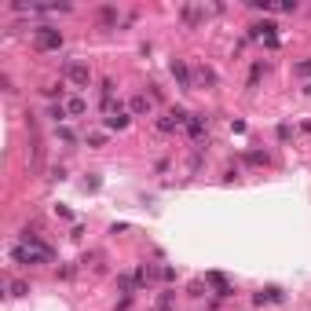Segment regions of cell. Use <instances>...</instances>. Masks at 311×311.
<instances>
[{"label": "cell", "mask_w": 311, "mask_h": 311, "mask_svg": "<svg viewBox=\"0 0 311 311\" xmlns=\"http://www.w3.org/2000/svg\"><path fill=\"white\" fill-rule=\"evenodd\" d=\"M187 136H191L194 143L205 139V117H201V114H191V117H187Z\"/></svg>", "instance_id": "4"}, {"label": "cell", "mask_w": 311, "mask_h": 311, "mask_svg": "<svg viewBox=\"0 0 311 311\" xmlns=\"http://www.w3.org/2000/svg\"><path fill=\"white\" fill-rule=\"evenodd\" d=\"M263 161H268V154H260V150L249 154V165H263Z\"/></svg>", "instance_id": "20"}, {"label": "cell", "mask_w": 311, "mask_h": 311, "mask_svg": "<svg viewBox=\"0 0 311 311\" xmlns=\"http://www.w3.org/2000/svg\"><path fill=\"white\" fill-rule=\"evenodd\" d=\"M62 77H66L70 84H88L92 81V70H88V62H81V59H66L62 62Z\"/></svg>", "instance_id": "1"}, {"label": "cell", "mask_w": 311, "mask_h": 311, "mask_svg": "<svg viewBox=\"0 0 311 311\" xmlns=\"http://www.w3.org/2000/svg\"><path fill=\"white\" fill-rule=\"evenodd\" d=\"M278 300H282V289H275V286L263 289V293H256V304H260V307H263V304H278Z\"/></svg>", "instance_id": "8"}, {"label": "cell", "mask_w": 311, "mask_h": 311, "mask_svg": "<svg viewBox=\"0 0 311 311\" xmlns=\"http://www.w3.org/2000/svg\"><path fill=\"white\" fill-rule=\"evenodd\" d=\"M187 117H191V114H183V110H168L165 117H158V128H161V132H176V128H187Z\"/></svg>", "instance_id": "3"}, {"label": "cell", "mask_w": 311, "mask_h": 311, "mask_svg": "<svg viewBox=\"0 0 311 311\" xmlns=\"http://www.w3.org/2000/svg\"><path fill=\"white\" fill-rule=\"evenodd\" d=\"M99 22L103 26H117V8H99Z\"/></svg>", "instance_id": "14"}, {"label": "cell", "mask_w": 311, "mask_h": 311, "mask_svg": "<svg viewBox=\"0 0 311 311\" xmlns=\"http://www.w3.org/2000/svg\"><path fill=\"white\" fill-rule=\"evenodd\" d=\"M124 124H128V114H124V110H117V114L106 117V128H114V132H121Z\"/></svg>", "instance_id": "12"}, {"label": "cell", "mask_w": 311, "mask_h": 311, "mask_svg": "<svg viewBox=\"0 0 311 311\" xmlns=\"http://www.w3.org/2000/svg\"><path fill=\"white\" fill-rule=\"evenodd\" d=\"M103 139H106L103 132H92V136H88V143H92V147H103Z\"/></svg>", "instance_id": "22"}, {"label": "cell", "mask_w": 311, "mask_h": 311, "mask_svg": "<svg viewBox=\"0 0 311 311\" xmlns=\"http://www.w3.org/2000/svg\"><path fill=\"white\" fill-rule=\"evenodd\" d=\"M128 110H132V114H139V117H147V114L154 110V99H150V96H132Z\"/></svg>", "instance_id": "6"}, {"label": "cell", "mask_w": 311, "mask_h": 311, "mask_svg": "<svg viewBox=\"0 0 311 311\" xmlns=\"http://www.w3.org/2000/svg\"><path fill=\"white\" fill-rule=\"evenodd\" d=\"M205 282H209V286H216V293H220V297H227V293H231V286H227V278H224V275H216V271H212V275L205 278Z\"/></svg>", "instance_id": "11"}, {"label": "cell", "mask_w": 311, "mask_h": 311, "mask_svg": "<svg viewBox=\"0 0 311 311\" xmlns=\"http://www.w3.org/2000/svg\"><path fill=\"white\" fill-rule=\"evenodd\" d=\"M88 110V106H84V99L81 96H73V99H66V114H73V117H81Z\"/></svg>", "instance_id": "13"}, {"label": "cell", "mask_w": 311, "mask_h": 311, "mask_svg": "<svg viewBox=\"0 0 311 311\" xmlns=\"http://www.w3.org/2000/svg\"><path fill=\"white\" fill-rule=\"evenodd\" d=\"M8 289H11V297H22V293H29V286L22 282V278H11V282H8Z\"/></svg>", "instance_id": "16"}, {"label": "cell", "mask_w": 311, "mask_h": 311, "mask_svg": "<svg viewBox=\"0 0 311 311\" xmlns=\"http://www.w3.org/2000/svg\"><path fill=\"white\" fill-rule=\"evenodd\" d=\"M297 73H304V77H311V59H307V62H300V66H297Z\"/></svg>", "instance_id": "23"}, {"label": "cell", "mask_w": 311, "mask_h": 311, "mask_svg": "<svg viewBox=\"0 0 311 311\" xmlns=\"http://www.w3.org/2000/svg\"><path fill=\"white\" fill-rule=\"evenodd\" d=\"M55 136L62 139V143H73V139H77V136H73V132L66 128V124H59V128H55Z\"/></svg>", "instance_id": "19"}, {"label": "cell", "mask_w": 311, "mask_h": 311, "mask_svg": "<svg viewBox=\"0 0 311 311\" xmlns=\"http://www.w3.org/2000/svg\"><path fill=\"white\" fill-rule=\"evenodd\" d=\"M33 40H37L40 52H55V48H62V33H59V29H52V26H40L37 33H33Z\"/></svg>", "instance_id": "2"}, {"label": "cell", "mask_w": 311, "mask_h": 311, "mask_svg": "<svg viewBox=\"0 0 311 311\" xmlns=\"http://www.w3.org/2000/svg\"><path fill=\"white\" fill-rule=\"evenodd\" d=\"M300 132H304V136H311V121H304V124H300Z\"/></svg>", "instance_id": "24"}, {"label": "cell", "mask_w": 311, "mask_h": 311, "mask_svg": "<svg viewBox=\"0 0 311 311\" xmlns=\"http://www.w3.org/2000/svg\"><path fill=\"white\" fill-rule=\"evenodd\" d=\"M253 37H260L268 48H278V33H275V26L271 22H260V26H253Z\"/></svg>", "instance_id": "5"}, {"label": "cell", "mask_w": 311, "mask_h": 311, "mask_svg": "<svg viewBox=\"0 0 311 311\" xmlns=\"http://www.w3.org/2000/svg\"><path fill=\"white\" fill-rule=\"evenodd\" d=\"M99 92H103V103L114 99V81H99Z\"/></svg>", "instance_id": "17"}, {"label": "cell", "mask_w": 311, "mask_h": 311, "mask_svg": "<svg viewBox=\"0 0 311 311\" xmlns=\"http://www.w3.org/2000/svg\"><path fill=\"white\" fill-rule=\"evenodd\" d=\"M172 77H176V81H180L183 88H191V70H187V66H183V62H180V59L172 62Z\"/></svg>", "instance_id": "9"}, {"label": "cell", "mask_w": 311, "mask_h": 311, "mask_svg": "<svg viewBox=\"0 0 311 311\" xmlns=\"http://www.w3.org/2000/svg\"><path fill=\"white\" fill-rule=\"evenodd\" d=\"M304 92H307V96H311V84H307V88H304Z\"/></svg>", "instance_id": "25"}, {"label": "cell", "mask_w": 311, "mask_h": 311, "mask_svg": "<svg viewBox=\"0 0 311 311\" xmlns=\"http://www.w3.org/2000/svg\"><path fill=\"white\" fill-rule=\"evenodd\" d=\"M48 117H52V121L59 124L62 117H66V106H62V103H55V106H52V110H48Z\"/></svg>", "instance_id": "18"}, {"label": "cell", "mask_w": 311, "mask_h": 311, "mask_svg": "<svg viewBox=\"0 0 311 311\" xmlns=\"http://www.w3.org/2000/svg\"><path fill=\"white\" fill-rule=\"evenodd\" d=\"M180 15H183V22H187V26H198L201 19H205V11H201V8H194V4H187Z\"/></svg>", "instance_id": "7"}, {"label": "cell", "mask_w": 311, "mask_h": 311, "mask_svg": "<svg viewBox=\"0 0 311 311\" xmlns=\"http://www.w3.org/2000/svg\"><path fill=\"white\" fill-rule=\"evenodd\" d=\"M172 304H176V297H172V293H161V297H158V304H154V311H172Z\"/></svg>", "instance_id": "15"}, {"label": "cell", "mask_w": 311, "mask_h": 311, "mask_svg": "<svg viewBox=\"0 0 311 311\" xmlns=\"http://www.w3.org/2000/svg\"><path fill=\"white\" fill-rule=\"evenodd\" d=\"M194 81L205 84V88H212V84H216V73H212L209 66H198V70H194Z\"/></svg>", "instance_id": "10"}, {"label": "cell", "mask_w": 311, "mask_h": 311, "mask_svg": "<svg viewBox=\"0 0 311 311\" xmlns=\"http://www.w3.org/2000/svg\"><path fill=\"white\" fill-rule=\"evenodd\" d=\"M44 96H48V99H62V88L52 84V88H44Z\"/></svg>", "instance_id": "21"}]
</instances>
